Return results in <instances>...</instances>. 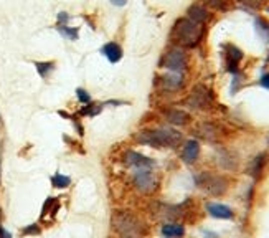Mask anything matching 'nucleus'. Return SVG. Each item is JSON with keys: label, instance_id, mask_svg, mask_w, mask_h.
<instances>
[{"label": "nucleus", "instance_id": "9", "mask_svg": "<svg viewBox=\"0 0 269 238\" xmlns=\"http://www.w3.org/2000/svg\"><path fill=\"white\" fill-rule=\"evenodd\" d=\"M162 116L167 119V123L175 124V126H185L190 123V114L184 109H179V107H164Z\"/></svg>", "mask_w": 269, "mask_h": 238}, {"label": "nucleus", "instance_id": "20", "mask_svg": "<svg viewBox=\"0 0 269 238\" xmlns=\"http://www.w3.org/2000/svg\"><path fill=\"white\" fill-rule=\"evenodd\" d=\"M234 0H203L205 5H208L210 9L213 10H220V12H226L233 7Z\"/></svg>", "mask_w": 269, "mask_h": 238}, {"label": "nucleus", "instance_id": "16", "mask_svg": "<svg viewBox=\"0 0 269 238\" xmlns=\"http://www.w3.org/2000/svg\"><path fill=\"white\" fill-rule=\"evenodd\" d=\"M101 53L104 55L107 60H109V63H117V61H121L122 60V55H124L121 45L116 43V42L106 43L104 47L101 48Z\"/></svg>", "mask_w": 269, "mask_h": 238}, {"label": "nucleus", "instance_id": "31", "mask_svg": "<svg viewBox=\"0 0 269 238\" xmlns=\"http://www.w3.org/2000/svg\"><path fill=\"white\" fill-rule=\"evenodd\" d=\"M112 5H116V7H124L125 4H127V0H111Z\"/></svg>", "mask_w": 269, "mask_h": 238}, {"label": "nucleus", "instance_id": "5", "mask_svg": "<svg viewBox=\"0 0 269 238\" xmlns=\"http://www.w3.org/2000/svg\"><path fill=\"white\" fill-rule=\"evenodd\" d=\"M195 182L200 189H203L207 194L220 197L228 190V179L225 175H218V174H211V172H202L200 175L195 177Z\"/></svg>", "mask_w": 269, "mask_h": 238}, {"label": "nucleus", "instance_id": "33", "mask_svg": "<svg viewBox=\"0 0 269 238\" xmlns=\"http://www.w3.org/2000/svg\"><path fill=\"white\" fill-rule=\"evenodd\" d=\"M165 238H167V236H165Z\"/></svg>", "mask_w": 269, "mask_h": 238}, {"label": "nucleus", "instance_id": "12", "mask_svg": "<svg viewBox=\"0 0 269 238\" xmlns=\"http://www.w3.org/2000/svg\"><path fill=\"white\" fill-rule=\"evenodd\" d=\"M159 84L167 91H179V89L184 88L185 79L180 73H169V75H164L159 78Z\"/></svg>", "mask_w": 269, "mask_h": 238}, {"label": "nucleus", "instance_id": "1", "mask_svg": "<svg viewBox=\"0 0 269 238\" xmlns=\"http://www.w3.org/2000/svg\"><path fill=\"white\" fill-rule=\"evenodd\" d=\"M205 37V25L190 20L188 17H182L174 24L170 32V42L179 48H195L202 43Z\"/></svg>", "mask_w": 269, "mask_h": 238}, {"label": "nucleus", "instance_id": "6", "mask_svg": "<svg viewBox=\"0 0 269 238\" xmlns=\"http://www.w3.org/2000/svg\"><path fill=\"white\" fill-rule=\"evenodd\" d=\"M185 104L193 107V109H211L215 104V96L205 84H197L192 89L190 96L185 99Z\"/></svg>", "mask_w": 269, "mask_h": 238}, {"label": "nucleus", "instance_id": "10", "mask_svg": "<svg viewBox=\"0 0 269 238\" xmlns=\"http://www.w3.org/2000/svg\"><path fill=\"white\" fill-rule=\"evenodd\" d=\"M187 17L193 22H197L200 25H207L210 19H211V14L210 10L205 7L202 4H192L190 7L187 10Z\"/></svg>", "mask_w": 269, "mask_h": 238}, {"label": "nucleus", "instance_id": "17", "mask_svg": "<svg viewBox=\"0 0 269 238\" xmlns=\"http://www.w3.org/2000/svg\"><path fill=\"white\" fill-rule=\"evenodd\" d=\"M200 156V144L198 141L190 139L187 141L184 146V151H182V159H184L185 164H193Z\"/></svg>", "mask_w": 269, "mask_h": 238}, {"label": "nucleus", "instance_id": "19", "mask_svg": "<svg viewBox=\"0 0 269 238\" xmlns=\"http://www.w3.org/2000/svg\"><path fill=\"white\" fill-rule=\"evenodd\" d=\"M35 68H37V71H38V75L42 76L43 79H47L50 75H51V71L55 70V61H35Z\"/></svg>", "mask_w": 269, "mask_h": 238}, {"label": "nucleus", "instance_id": "7", "mask_svg": "<svg viewBox=\"0 0 269 238\" xmlns=\"http://www.w3.org/2000/svg\"><path fill=\"white\" fill-rule=\"evenodd\" d=\"M132 184L136 190L144 195H151L157 189V179L154 177L151 169H136L132 175Z\"/></svg>", "mask_w": 269, "mask_h": 238}, {"label": "nucleus", "instance_id": "18", "mask_svg": "<svg viewBox=\"0 0 269 238\" xmlns=\"http://www.w3.org/2000/svg\"><path fill=\"white\" fill-rule=\"evenodd\" d=\"M162 235L167 238H180L185 235V228L180 223H165L162 226Z\"/></svg>", "mask_w": 269, "mask_h": 238}, {"label": "nucleus", "instance_id": "8", "mask_svg": "<svg viewBox=\"0 0 269 238\" xmlns=\"http://www.w3.org/2000/svg\"><path fill=\"white\" fill-rule=\"evenodd\" d=\"M223 56H225V66L226 71H230L231 75H238L239 73V63L243 60V52L239 50L236 45L226 43L223 45Z\"/></svg>", "mask_w": 269, "mask_h": 238}, {"label": "nucleus", "instance_id": "27", "mask_svg": "<svg viewBox=\"0 0 269 238\" xmlns=\"http://www.w3.org/2000/svg\"><path fill=\"white\" fill-rule=\"evenodd\" d=\"M76 98H78L79 103H83V104L91 103V96H89V93L86 91V89H83V88H78V89H76Z\"/></svg>", "mask_w": 269, "mask_h": 238}, {"label": "nucleus", "instance_id": "28", "mask_svg": "<svg viewBox=\"0 0 269 238\" xmlns=\"http://www.w3.org/2000/svg\"><path fill=\"white\" fill-rule=\"evenodd\" d=\"M40 233H42V228H40L38 223H32L22 230V235H40Z\"/></svg>", "mask_w": 269, "mask_h": 238}, {"label": "nucleus", "instance_id": "30", "mask_svg": "<svg viewBox=\"0 0 269 238\" xmlns=\"http://www.w3.org/2000/svg\"><path fill=\"white\" fill-rule=\"evenodd\" d=\"M259 84H261L262 88L269 89V73H264V75L261 76V79H259Z\"/></svg>", "mask_w": 269, "mask_h": 238}, {"label": "nucleus", "instance_id": "21", "mask_svg": "<svg viewBox=\"0 0 269 238\" xmlns=\"http://www.w3.org/2000/svg\"><path fill=\"white\" fill-rule=\"evenodd\" d=\"M101 111H102V104H99V103H88L86 106H83L81 109H79V116L94 117V116H98Z\"/></svg>", "mask_w": 269, "mask_h": 238}, {"label": "nucleus", "instance_id": "14", "mask_svg": "<svg viewBox=\"0 0 269 238\" xmlns=\"http://www.w3.org/2000/svg\"><path fill=\"white\" fill-rule=\"evenodd\" d=\"M207 212L211 215V217L220 218V220H231L234 217V212L230 207L223 205V203H216V202L207 203Z\"/></svg>", "mask_w": 269, "mask_h": 238}, {"label": "nucleus", "instance_id": "29", "mask_svg": "<svg viewBox=\"0 0 269 238\" xmlns=\"http://www.w3.org/2000/svg\"><path fill=\"white\" fill-rule=\"evenodd\" d=\"M68 22H70V15L66 12H60L58 14V24L56 25H68Z\"/></svg>", "mask_w": 269, "mask_h": 238}, {"label": "nucleus", "instance_id": "23", "mask_svg": "<svg viewBox=\"0 0 269 238\" xmlns=\"http://www.w3.org/2000/svg\"><path fill=\"white\" fill-rule=\"evenodd\" d=\"M234 2L241 4L243 7H246L248 10H261L266 7V4L269 0H234Z\"/></svg>", "mask_w": 269, "mask_h": 238}, {"label": "nucleus", "instance_id": "4", "mask_svg": "<svg viewBox=\"0 0 269 238\" xmlns=\"http://www.w3.org/2000/svg\"><path fill=\"white\" fill-rule=\"evenodd\" d=\"M159 66L165 68V70H169L170 73H180L182 75L188 68V55L185 53L184 48L172 47L162 55Z\"/></svg>", "mask_w": 269, "mask_h": 238}, {"label": "nucleus", "instance_id": "15", "mask_svg": "<svg viewBox=\"0 0 269 238\" xmlns=\"http://www.w3.org/2000/svg\"><path fill=\"white\" fill-rule=\"evenodd\" d=\"M269 162V156L266 154V152H261V154H257L253 162H251V167H249V175L253 177L254 180H257L262 175V172H264V169L267 166Z\"/></svg>", "mask_w": 269, "mask_h": 238}, {"label": "nucleus", "instance_id": "25", "mask_svg": "<svg viewBox=\"0 0 269 238\" xmlns=\"http://www.w3.org/2000/svg\"><path fill=\"white\" fill-rule=\"evenodd\" d=\"M56 210H58V202H56V198L55 197H48L47 198V202L43 203V207H42V218L47 217V213H56Z\"/></svg>", "mask_w": 269, "mask_h": 238}, {"label": "nucleus", "instance_id": "32", "mask_svg": "<svg viewBox=\"0 0 269 238\" xmlns=\"http://www.w3.org/2000/svg\"><path fill=\"white\" fill-rule=\"evenodd\" d=\"M0 238H12V235H10L4 226H0Z\"/></svg>", "mask_w": 269, "mask_h": 238}, {"label": "nucleus", "instance_id": "13", "mask_svg": "<svg viewBox=\"0 0 269 238\" xmlns=\"http://www.w3.org/2000/svg\"><path fill=\"white\" fill-rule=\"evenodd\" d=\"M197 134L205 141L215 143V141H218V138H220L221 129L218 128V124H215V123H203L197 128Z\"/></svg>", "mask_w": 269, "mask_h": 238}, {"label": "nucleus", "instance_id": "22", "mask_svg": "<svg viewBox=\"0 0 269 238\" xmlns=\"http://www.w3.org/2000/svg\"><path fill=\"white\" fill-rule=\"evenodd\" d=\"M56 30H58L66 40H71V42H76L78 37H79L78 28H70L68 25H56Z\"/></svg>", "mask_w": 269, "mask_h": 238}, {"label": "nucleus", "instance_id": "3", "mask_svg": "<svg viewBox=\"0 0 269 238\" xmlns=\"http://www.w3.org/2000/svg\"><path fill=\"white\" fill-rule=\"evenodd\" d=\"M114 231L124 238H134L142 233V223L132 212L129 210H116L111 218Z\"/></svg>", "mask_w": 269, "mask_h": 238}, {"label": "nucleus", "instance_id": "24", "mask_svg": "<svg viewBox=\"0 0 269 238\" xmlns=\"http://www.w3.org/2000/svg\"><path fill=\"white\" fill-rule=\"evenodd\" d=\"M70 184H71V179L68 177V175L55 174L53 177H51V185L56 187V189H66V187H70Z\"/></svg>", "mask_w": 269, "mask_h": 238}, {"label": "nucleus", "instance_id": "11", "mask_svg": "<svg viewBox=\"0 0 269 238\" xmlns=\"http://www.w3.org/2000/svg\"><path fill=\"white\" fill-rule=\"evenodd\" d=\"M124 162L127 164L130 167H136V169H152L154 167V161L149 159L146 156L139 154L136 151H127L124 154Z\"/></svg>", "mask_w": 269, "mask_h": 238}, {"label": "nucleus", "instance_id": "26", "mask_svg": "<svg viewBox=\"0 0 269 238\" xmlns=\"http://www.w3.org/2000/svg\"><path fill=\"white\" fill-rule=\"evenodd\" d=\"M254 25H256V32L259 33L262 38L269 42V24H267V22L262 20V19H256Z\"/></svg>", "mask_w": 269, "mask_h": 238}, {"label": "nucleus", "instance_id": "2", "mask_svg": "<svg viewBox=\"0 0 269 238\" xmlns=\"http://www.w3.org/2000/svg\"><path fill=\"white\" fill-rule=\"evenodd\" d=\"M136 141L144 146L151 147H177L182 143V134L172 128H159V129H146L136 134Z\"/></svg>", "mask_w": 269, "mask_h": 238}]
</instances>
